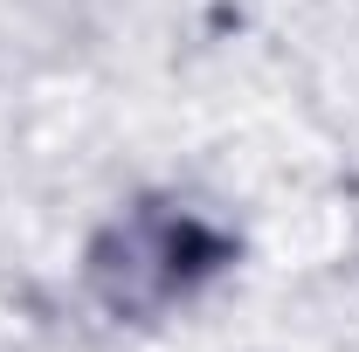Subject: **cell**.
<instances>
[{"label": "cell", "instance_id": "obj_1", "mask_svg": "<svg viewBox=\"0 0 359 352\" xmlns=\"http://www.w3.org/2000/svg\"><path fill=\"white\" fill-rule=\"evenodd\" d=\"M228 256V242L215 228H201L180 208H138L132 221H118L97 249H90V290L118 318H145V311L180 304L201 276H215Z\"/></svg>", "mask_w": 359, "mask_h": 352}]
</instances>
